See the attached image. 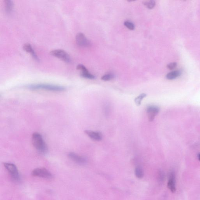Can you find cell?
<instances>
[{
    "label": "cell",
    "instance_id": "cell-1",
    "mask_svg": "<svg viewBox=\"0 0 200 200\" xmlns=\"http://www.w3.org/2000/svg\"><path fill=\"white\" fill-rule=\"evenodd\" d=\"M32 144L37 151L43 154L48 151L47 147L41 134L39 133H33L32 136Z\"/></svg>",
    "mask_w": 200,
    "mask_h": 200
},
{
    "label": "cell",
    "instance_id": "cell-2",
    "mask_svg": "<svg viewBox=\"0 0 200 200\" xmlns=\"http://www.w3.org/2000/svg\"><path fill=\"white\" fill-rule=\"evenodd\" d=\"M27 87L32 90H43L54 92H61L65 90V88L63 86L47 84H32L28 86Z\"/></svg>",
    "mask_w": 200,
    "mask_h": 200
},
{
    "label": "cell",
    "instance_id": "cell-3",
    "mask_svg": "<svg viewBox=\"0 0 200 200\" xmlns=\"http://www.w3.org/2000/svg\"><path fill=\"white\" fill-rule=\"evenodd\" d=\"M50 53L53 56L58 58L66 63H69L71 62V58L70 55L63 50H54L51 51Z\"/></svg>",
    "mask_w": 200,
    "mask_h": 200
},
{
    "label": "cell",
    "instance_id": "cell-4",
    "mask_svg": "<svg viewBox=\"0 0 200 200\" xmlns=\"http://www.w3.org/2000/svg\"><path fill=\"white\" fill-rule=\"evenodd\" d=\"M4 165L14 180L15 181H18L19 180L18 171L15 165L11 163H5L4 164Z\"/></svg>",
    "mask_w": 200,
    "mask_h": 200
},
{
    "label": "cell",
    "instance_id": "cell-5",
    "mask_svg": "<svg viewBox=\"0 0 200 200\" xmlns=\"http://www.w3.org/2000/svg\"><path fill=\"white\" fill-rule=\"evenodd\" d=\"M32 174L33 176L39 177L43 178L51 179L53 177L51 173L45 168L35 169L32 171Z\"/></svg>",
    "mask_w": 200,
    "mask_h": 200
},
{
    "label": "cell",
    "instance_id": "cell-6",
    "mask_svg": "<svg viewBox=\"0 0 200 200\" xmlns=\"http://www.w3.org/2000/svg\"><path fill=\"white\" fill-rule=\"evenodd\" d=\"M76 40L77 45L81 47H88L91 45V42L89 40L83 33H77L76 36Z\"/></svg>",
    "mask_w": 200,
    "mask_h": 200
},
{
    "label": "cell",
    "instance_id": "cell-7",
    "mask_svg": "<svg viewBox=\"0 0 200 200\" xmlns=\"http://www.w3.org/2000/svg\"><path fill=\"white\" fill-rule=\"evenodd\" d=\"M159 111V107L156 106H150L147 109L148 118L150 122L153 121L156 115L158 114Z\"/></svg>",
    "mask_w": 200,
    "mask_h": 200
},
{
    "label": "cell",
    "instance_id": "cell-8",
    "mask_svg": "<svg viewBox=\"0 0 200 200\" xmlns=\"http://www.w3.org/2000/svg\"><path fill=\"white\" fill-rule=\"evenodd\" d=\"M68 157L71 160L73 161L77 164H83L86 162V159L84 157L77 154L74 152H71L68 154Z\"/></svg>",
    "mask_w": 200,
    "mask_h": 200
},
{
    "label": "cell",
    "instance_id": "cell-9",
    "mask_svg": "<svg viewBox=\"0 0 200 200\" xmlns=\"http://www.w3.org/2000/svg\"><path fill=\"white\" fill-rule=\"evenodd\" d=\"M23 49L27 53H29L32 55V57L34 58L35 61L37 62H40V59H39V57L37 55L35 51L30 44L28 43L25 44L23 46Z\"/></svg>",
    "mask_w": 200,
    "mask_h": 200
},
{
    "label": "cell",
    "instance_id": "cell-10",
    "mask_svg": "<svg viewBox=\"0 0 200 200\" xmlns=\"http://www.w3.org/2000/svg\"><path fill=\"white\" fill-rule=\"evenodd\" d=\"M85 133L92 140L96 141H100L102 140V136L101 133L99 132L92 131L86 130Z\"/></svg>",
    "mask_w": 200,
    "mask_h": 200
},
{
    "label": "cell",
    "instance_id": "cell-11",
    "mask_svg": "<svg viewBox=\"0 0 200 200\" xmlns=\"http://www.w3.org/2000/svg\"><path fill=\"white\" fill-rule=\"evenodd\" d=\"M168 187L172 192H175L176 191L175 175L173 172H171L170 173L169 178V180L168 182Z\"/></svg>",
    "mask_w": 200,
    "mask_h": 200
},
{
    "label": "cell",
    "instance_id": "cell-12",
    "mask_svg": "<svg viewBox=\"0 0 200 200\" xmlns=\"http://www.w3.org/2000/svg\"><path fill=\"white\" fill-rule=\"evenodd\" d=\"M181 72L179 70H174L168 73L166 75V78L168 80L175 79L180 76Z\"/></svg>",
    "mask_w": 200,
    "mask_h": 200
},
{
    "label": "cell",
    "instance_id": "cell-13",
    "mask_svg": "<svg viewBox=\"0 0 200 200\" xmlns=\"http://www.w3.org/2000/svg\"><path fill=\"white\" fill-rule=\"evenodd\" d=\"M5 2V10L7 13H10L12 11L13 7V3L11 0H6Z\"/></svg>",
    "mask_w": 200,
    "mask_h": 200
},
{
    "label": "cell",
    "instance_id": "cell-14",
    "mask_svg": "<svg viewBox=\"0 0 200 200\" xmlns=\"http://www.w3.org/2000/svg\"><path fill=\"white\" fill-rule=\"evenodd\" d=\"M143 4L148 8L149 9H153L156 5V2L153 0H150V1H144Z\"/></svg>",
    "mask_w": 200,
    "mask_h": 200
},
{
    "label": "cell",
    "instance_id": "cell-15",
    "mask_svg": "<svg viewBox=\"0 0 200 200\" xmlns=\"http://www.w3.org/2000/svg\"><path fill=\"white\" fill-rule=\"evenodd\" d=\"M135 174L136 177L139 179L142 178L144 175V171L142 168L138 167L135 170Z\"/></svg>",
    "mask_w": 200,
    "mask_h": 200
},
{
    "label": "cell",
    "instance_id": "cell-16",
    "mask_svg": "<svg viewBox=\"0 0 200 200\" xmlns=\"http://www.w3.org/2000/svg\"><path fill=\"white\" fill-rule=\"evenodd\" d=\"M147 96V94L145 93H142L135 99V103L137 106H140L142 102V100Z\"/></svg>",
    "mask_w": 200,
    "mask_h": 200
},
{
    "label": "cell",
    "instance_id": "cell-17",
    "mask_svg": "<svg viewBox=\"0 0 200 200\" xmlns=\"http://www.w3.org/2000/svg\"><path fill=\"white\" fill-rule=\"evenodd\" d=\"M81 76L83 78L88 79H92L95 78V76L90 73L88 71L81 72Z\"/></svg>",
    "mask_w": 200,
    "mask_h": 200
},
{
    "label": "cell",
    "instance_id": "cell-18",
    "mask_svg": "<svg viewBox=\"0 0 200 200\" xmlns=\"http://www.w3.org/2000/svg\"><path fill=\"white\" fill-rule=\"evenodd\" d=\"M124 24L125 26L126 27L129 29L131 30H133L135 29V25H134V24L132 22L129 21H126L124 22Z\"/></svg>",
    "mask_w": 200,
    "mask_h": 200
},
{
    "label": "cell",
    "instance_id": "cell-19",
    "mask_svg": "<svg viewBox=\"0 0 200 200\" xmlns=\"http://www.w3.org/2000/svg\"><path fill=\"white\" fill-rule=\"evenodd\" d=\"M113 77H114L113 75L112 74H109L104 75V76L101 77V79L103 81H108L113 79Z\"/></svg>",
    "mask_w": 200,
    "mask_h": 200
},
{
    "label": "cell",
    "instance_id": "cell-20",
    "mask_svg": "<svg viewBox=\"0 0 200 200\" xmlns=\"http://www.w3.org/2000/svg\"><path fill=\"white\" fill-rule=\"evenodd\" d=\"M77 70H81V72H85L88 71V69L83 65L79 64L77 66Z\"/></svg>",
    "mask_w": 200,
    "mask_h": 200
},
{
    "label": "cell",
    "instance_id": "cell-21",
    "mask_svg": "<svg viewBox=\"0 0 200 200\" xmlns=\"http://www.w3.org/2000/svg\"><path fill=\"white\" fill-rule=\"evenodd\" d=\"M177 66V64L176 62H172L170 63L167 66V68L170 70H173L175 69Z\"/></svg>",
    "mask_w": 200,
    "mask_h": 200
},
{
    "label": "cell",
    "instance_id": "cell-22",
    "mask_svg": "<svg viewBox=\"0 0 200 200\" xmlns=\"http://www.w3.org/2000/svg\"><path fill=\"white\" fill-rule=\"evenodd\" d=\"M198 158L199 160L200 161V153L199 154H198Z\"/></svg>",
    "mask_w": 200,
    "mask_h": 200
}]
</instances>
